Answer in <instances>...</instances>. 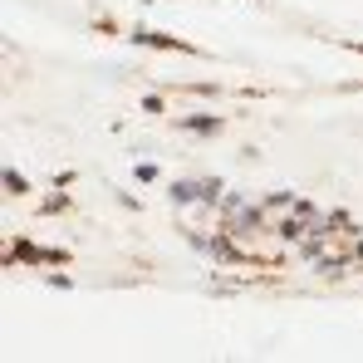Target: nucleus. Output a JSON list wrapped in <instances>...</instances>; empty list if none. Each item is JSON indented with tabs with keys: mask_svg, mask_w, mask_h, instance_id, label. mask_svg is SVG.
I'll list each match as a JSON object with an SVG mask.
<instances>
[{
	"mask_svg": "<svg viewBox=\"0 0 363 363\" xmlns=\"http://www.w3.org/2000/svg\"><path fill=\"white\" fill-rule=\"evenodd\" d=\"M270 236H280V241H290V245H300L304 236H309V221H304L300 211H285L275 226H270Z\"/></svg>",
	"mask_w": 363,
	"mask_h": 363,
	"instance_id": "4",
	"label": "nucleus"
},
{
	"mask_svg": "<svg viewBox=\"0 0 363 363\" xmlns=\"http://www.w3.org/2000/svg\"><path fill=\"white\" fill-rule=\"evenodd\" d=\"M167 201H172V206H191V201H201V182H186V177L167 182Z\"/></svg>",
	"mask_w": 363,
	"mask_h": 363,
	"instance_id": "5",
	"label": "nucleus"
},
{
	"mask_svg": "<svg viewBox=\"0 0 363 363\" xmlns=\"http://www.w3.org/2000/svg\"><path fill=\"white\" fill-rule=\"evenodd\" d=\"M123 40H133V45H143V50H162V55H186V60H211L201 45H191V40H182V35H162V30H152V25H128L123 30Z\"/></svg>",
	"mask_w": 363,
	"mask_h": 363,
	"instance_id": "1",
	"label": "nucleus"
},
{
	"mask_svg": "<svg viewBox=\"0 0 363 363\" xmlns=\"http://www.w3.org/2000/svg\"><path fill=\"white\" fill-rule=\"evenodd\" d=\"M69 206H74V196H69V191H55V196H45V201H40V211H45V216H60V211H69Z\"/></svg>",
	"mask_w": 363,
	"mask_h": 363,
	"instance_id": "8",
	"label": "nucleus"
},
{
	"mask_svg": "<svg viewBox=\"0 0 363 363\" xmlns=\"http://www.w3.org/2000/svg\"><path fill=\"white\" fill-rule=\"evenodd\" d=\"M143 113H167V99L162 94H143Z\"/></svg>",
	"mask_w": 363,
	"mask_h": 363,
	"instance_id": "12",
	"label": "nucleus"
},
{
	"mask_svg": "<svg viewBox=\"0 0 363 363\" xmlns=\"http://www.w3.org/2000/svg\"><path fill=\"white\" fill-rule=\"evenodd\" d=\"M74 255L64 245H35L30 236H15L5 250V265H30V270H45V265H69Z\"/></svg>",
	"mask_w": 363,
	"mask_h": 363,
	"instance_id": "2",
	"label": "nucleus"
},
{
	"mask_svg": "<svg viewBox=\"0 0 363 363\" xmlns=\"http://www.w3.org/2000/svg\"><path fill=\"white\" fill-rule=\"evenodd\" d=\"M339 45H344L349 55H363V40H339Z\"/></svg>",
	"mask_w": 363,
	"mask_h": 363,
	"instance_id": "14",
	"label": "nucleus"
},
{
	"mask_svg": "<svg viewBox=\"0 0 363 363\" xmlns=\"http://www.w3.org/2000/svg\"><path fill=\"white\" fill-rule=\"evenodd\" d=\"M177 128L191 133V138H221L226 133V113H182Z\"/></svg>",
	"mask_w": 363,
	"mask_h": 363,
	"instance_id": "3",
	"label": "nucleus"
},
{
	"mask_svg": "<svg viewBox=\"0 0 363 363\" xmlns=\"http://www.w3.org/2000/svg\"><path fill=\"white\" fill-rule=\"evenodd\" d=\"M45 285H50V290H74V275H45Z\"/></svg>",
	"mask_w": 363,
	"mask_h": 363,
	"instance_id": "13",
	"label": "nucleus"
},
{
	"mask_svg": "<svg viewBox=\"0 0 363 363\" xmlns=\"http://www.w3.org/2000/svg\"><path fill=\"white\" fill-rule=\"evenodd\" d=\"M241 206H245V196H241V191H231V186H226V196L216 201V211H221V221H231V216H236Z\"/></svg>",
	"mask_w": 363,
	"mask_h": 363,
	"instance_id": "7",
	"label": "nucleus"
},
{
	"mask_svg": "<svg viewBox=\"0 0 363 363\" xmlns=\"http://www.w3.org/2000/svg\"><path fill=\"white\" fill-rule=\"evenodd\" d=\"M0 186H5V196H15V201L35 191V186H30V177H25V172H15V167H5V172H0Z\"/></svg>",
	"mask_w": 363,
	"mask_h": 363,
	"instance_id": "6",
	"label": "nucleus"
},
{
	"mask_svg": "<svg viewBox=\"0 0 363 363\" xmlns=\"http://www.w3.org/2000/svg\"><path fill=\"white\" fill-rule=\"evenodd\" d=\"M133 177H138V182H157V177H162V167H157V162H138Z\"/></svg>",
	"mask_w": 363,
	"mask_h": 363,
	"instance_id": "11",
	"label": "nucleus"
},
{
	"mask_svg": "<svg viewBox=\"0 0 363 363\" xmlns=\"http://www.w3.org/2000/svg\"><path fill=\"white\" fill-rule=\"evenodd\" d=\"M295 206V191H270L265 196V211H290Z\"/></svg>",
	"mask_w": 363,
	"mask_h": 363,
	"instance_id": "9",
	"label": "nucleus"
},
{
	"mask_svg": "<svg viewBox=\"0 0 363 363\" xmlns=\"http://www.w3.org/2000/svg\"><path fill=\"white\" fill-rule=\"evenodd\" d=\"M290 211H300L304 221H319V216H324V211H319V206H314L309 196H295V206H290Z\"/></svg>",
	"mask_w": 363,
	"mask_h": 363,
	"instance_id": "10",
	"label": "nucleus"
}]
</instances>
